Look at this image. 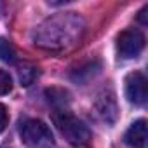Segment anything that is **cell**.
Returning <instances> with one entry per match:
<instances>
[{
    "mask_svg": "<svg viewBox=\"0 0 148 148\" xmlns=\"http://www.w3.org/2000/svg\"><path fill=\"white\" fill-rule=\"evenodd\" d=\"M84 28L86 23L77 12H64L45 19L35 30L33 40L42 49L63 51L80 40Z\"/></svg>",
    "mask_w": 148,
    "mask_h": 148,
    "instance_id": "6da1fadb",
    "label": "cell"
},
{
    "mask_svg": "<svg viewBox=\"0 0 148 148\" xmlns=\"http://www.w3.org/2000/svg\"><path fill=\"white\" fill-rule=\"evenodd\" d=\"M52 119H54L56 127L59 129V132L63 134V138H64L70 145L82 146V145H87V143H89V139H91V131H89V127H87L80 119H77L75 115H71V113L61 110V112H56Z\"/></svg>",
    "mask_w": 148,
    "mask_h": 148,
    "instance_id": "7a4b0ae2",
    "label": "cell"
},
{
    "mask_svg": "<svg viewBox=\"0 0 148 148\" xmlns=\"http://www.w3.org/2000/svg\"><path fill=\"white\" fill-rule=\"evenodd\" d=\"M19 136L26 146L42 148V146L52 145V132H51L49 125L42 120H37V119L25 120L19 127Z\"/></svg>",
    "mask_w": 148,
    "mask_h": 148,
    "instance_id": "3957f363",
    "label": "cell"
},
{
    "mask_svg": "<svg viewBox=\"0 0 148 148\" xmlns=\"http://www.w3.org/2000/svg\"><path fill=\"white\" fill-rule=\"evenodd\" d=\"M145 49V35L138 28H127L117 37V52L124 59L138 58Z\"/></svg>",
    "mask_w": 148,
    "mask_h": 148,
    "instance_id": "277c9868",
    "label": "cell"
},
{
    "mask_svg": "<svg viewBox=\"0 0 148 148\" xmlns=\"http://www.w3.org/2000/svg\"><path fill=\"white\" fill-rule=\"evenodd\" d=\"M125 96L134 106H143L146 103V77L141 71H132L125 77Z\"/></svg>",
    "mask_w": 148,
    "mask_h": 148,
    "instance_id": "5b68a950",
    "label": "cell"
},
{
    "mask_svg": "<svg viewBox=\"0 0 148 148\" xmlns=\"http://www.w3.org/2000/svg\"><path fill=\"white\" fill-rule=\"evenodd\" d=\"M124 141L131 148H145V145H146V120L139 119V120L132 122L124 134Z\"/></svg>",
    "mask_w": 148,
    "mask_h": 148,
    "instance_id": "8992f818",
    "label": "cell"
},
{
    "mask_svg": "<svg viewBox=\"0 0 148 148\" xmlns=\"http://www.w3.org/2000/svg\"><path fill=\"white\" fill-rule=\"evenodd\" d=\"M37 75H38V71H37V68H35L33 64L23 63V64L19 66V80H21L23 86H30V84L35 80Z\"/></svg>",
    "mask_w": 148,
    "mask_h": 148,
    "instance_id": "52a82bcc",
    "label": "cell"
},
{
    "mask_svg": "<svg viewBox=\"0 0 148 148\" xmlns=\"http://www.w3.org/2000/svg\"><path fill=\"white\" fill-rule=\"evenodd\" d=\"M0 59L5 63H14L16 61V49L7 38H0Z\"/></svg>",
    "mask_w": 148,
    "mask_h": 148,
    "instance_id": "ba28073f",
    "label": "cell"
},
{
    "mask_svg": "<svg viewBox=\"0 0 148 148\" xmlns=\"http://www.w3.org/2000/svg\"><path fill=\"white\" fill-rule=\"evenodd\" d=\"M11 91H12V79L5 70L0 68V96H5Z\"/></svg>",
    "mask_w": 148,
    "mask_h": 148,
    "instance_id": "9c48e42d",
    "label": "cell"
},
{
    "mask_svg": "<svg viewBox=\"0 0 148 148\" xmlns=\"http://www.w3.org/2000/svg\"><path fill=\"white\" fill-rule=\"evenodd\" d=\"M7 122H9V113H7V108H5V105L0 103V132H4V131H5Z\"/></svg>",
    "mask_w": 148,
    "mask_h": 148,
    "instance_id": "30bf717a",
    "label": "cell"
}]
</instances>
